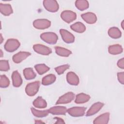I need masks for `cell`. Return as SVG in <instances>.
I'll return each mask as SVG.
<instances>
[{
  "label": "cell",
  "mask_w": 124,
  "mask_h": 124,
  "mask_svg": "<svg viewBox=\"0 0 124 124\" xmlns=\"http://www.w3.org/2000/svg\"><path fill=\"white\" fill-rule=\"evenodd\" d=\"M71 29L78 33H83L86 30L85 26L80 22H77L72 24L70 26Z\"/></svg>",
  "instance_id": "obj_23"
},
{
  "label": "cell",
  "mask_w": 124,
  "mask_h": 124,
  "mask_svg": "<svg viewBox=\"0 0 124 124\" xmlns=\"http://www.w3.org/2000/svg\"><path fill=\"white\" fill-rule=\"evenodd\" d=\"M31 110L32 114L36 117H45L48 115L49 113L48 110H39L33 108H31Z\"/></svg>",
  "instance_id": "obj_28"
},
{
  "label": "cell",
  "mask_w": 124,
  "mask_h": 124,
  "mask_svg": "<svg viewBox=\"0 0 124 124\" xmlns=\"http://www.w3.org/2000/svg\"><path fill=\"white\" fill-rule=\"evenodd\" d=\"M60 33L62 40L67 44L72 43L75 41V36L74 35L65 29H61Z\"/></svg>",
  "instance_id": "obj_10"
},
{
  "label": "cell",
  "mask_w": 124,
  "mask_h": 124,
  "mask_svg": "<svg viewBox=\"0 0 124 124\" xmlns=\"http://www.w3.org/2000/svg\"><path fill=\"white\" fill-rule=\"evenodd\" d=\"M117 66L121 69L124 68V58H122V59H120L118 61Z\"/></svg>",
  "instance_id": "obj_34"
},
{
  "label": "cell",
  "mask_w": 124,
  "mask_h": 124,
  "mask_svg": "<svg viewBox=\"0 0 124 124\" xmlns=\"http://www.w3.org/2000/svg\"><path fill=\"white\" fill-rule=\"evenodd\" d=\"M86 109V108L83 107H74L68 108L67 112L72 117H78L83 116Z\"/></svg>",
  "instance_id": "obj_4"
},
{
  "label": "cell",
  "mask_w": 124,
  "mask_h": 124,
  "mask_svg": "<svg viewBox=\"0 0 124 124\" xmlns=\"http://www.w3.org/2000/svg\"><path fill=\"white\" fill-rule=\"evenodd\" d=\"M81 17L84 21L90 24H94L97 21L96 16L92 12H88L83 14L81 15Z\"/></svg>",
  "instance_id": "obj_13"
},
{
  "label": "cell",
  "mask_w": 124,
  "mask_h": 124,
  "mask_svg": "<svg viewBox=\"0 0 124 124\" xmlns=\"http://www.w3.org/2000/svg\"><path fill=\"white\" fill-rule=\"evenodd\" d=\"M31 55V53L29 52L26 51H20L16 54H15L13 57L12 59L13 62L16 63H19L21 62L22 61L26 59L29 56Z\"/></svg>",
  "instance_id": "obj_11"
},
{
  "label": "cell",
  "mask_w": 124,
  "mask_h": 124,
  "mask_svg": "<svg viewBox=\"0 0 124 124\" xmlns=\"http://www.w3.org/2000/svg\"><path fill=\"white\" fill-rule=\"evenodd\" d=\"M56 79V76L53 74H49L45 76L42 79V84L47 86L54 83Z\"/></svg>",
  "instance_id": "obj_25"
},
{
  "label": "cell",
  "mask_w": 124,
  "mask_h": 124,
  "mask_svg": "<svg viewBox=\"0 0 124 124\" xmlns=\"http://www.w3.org/2000/svg\"><path fill=\"white\" fill-rule=\"evenodd\" d=\"M13 85L15 87H19L22 84V79L17 71H14L12 74Z\"/></svg>",
  "instance_id": "obj_17"
},
{
  "label": "cell",
  "mask_w": 124,
  "mask_h": 124,
  "mask_svg": "<svg viewBox=\"0 0 124 124\" xmlns=\"http://www.w3.org/2000/svg\"><path fill=\"white\" fill-rule=\"evenodd\" d=\"M34 51L43 55H48L52 52L50 48L41 44H35L33 46Z\"/></svg>",
  "instance_id": "obj_8"
},
{
  "label": "cell",
  "mask_w": 124,
  "mask_h": 124,
  "mask_svg": "<svg viewBox=\"0 0 124 124\" xmlns=\"http://www.w3.org/2000/svg\"><path fill=\"white\" fill-rule=\"evenodd\" d=\"M123 49L122 46L119 44L109 46L108 47V52L112 55H118L122 53Z\"/></svg>",
  "instance_id": "obj_19"
},
{
  "label": "cell",
  "mask_w": 124,
  "mask_h": 124,
  "mask_svg": "<svg viewBox=\"0 0 124 124\" xmlns=\"http://www.w3.org/2000/svg\"><path fill=\"white\" fill-rule=\"evenodd\" d=\"M109 119V113L106 112L101 114L96 117L93 121L94 124H107L108 123Z\"/></svg>",
  "instance_id": "obj_16"
},
{
  "label": "cell",
  "mask_w": 124,
  "mask_h": 124,
  "mask_svg": "<svg viewBox=\"0 0 124 124\" xmlns=\"http://www.w3.org/2000/svg\"><path fill=\"white\" fill-rule=\"evenodd\" d=\"M2 41H3V37H2V34H0V44L2 43Z\"/></svg>",
  "instance_id": "obj_37"
},
{
  "label": "cell",
  "mask_w": 124,
  "mask_h": 124,
  "mask_svg": "<svg viewBox=\"0 0 124 124\" xmlns=\"http://www.w3.org/2000/svg\"><path fill=\"white\" fill-rule=\"evenodd\" d=\"M3 56V53L2 51V50L0 49V57H2Z\"/></svg>",
  "instance_id": "obj_38"
},
{
  "label": "cell",
  "mask_w": 124,
  "mask_h": 124,
  "mask_svg": "<svg viewBox=\"0 0 124 124\" xmlns=\"http://www.w3.org/2000/svg\"><path fill=\"white\" fill-rule=\"evenodd\" d=\"M56 120V122L55 123V124H64L65 122L63 120V119L58 118V117H55L54 118Z\"/></svg>",
  "instance_id": "obj_35"
},
{
  "label": "cell",
  "mask_w": 124,
  "mask_h": 124,
  "mask_svg": "<svg viewBox=\"0 0 124 124\" xmlns=\"http://www.w3.org/2000/svg\"><path fill=\"white\" fill-rule=\"evenodd\" d=\"M40 38L42 40L50 45L56 44L58 40L57 35L55 33L52 32L42 33L40 35Z\"/></svg>",
  "instance_id": "obj_1"
},
{
  "label": "cell",
  "mask_w": 124,
  "mask_h": 124,
  "mask_svg": "<svg viewBox=\"0 0 124 124\" xmlns=\"http://www.w3.org/2000/svg\"><path fill=\"white\" fill-rule=\"evenodd\" d=\"M108 34L112 38L118 39L121 37L122 32L117 27H113L109 28L108 30Z\"/></svg>",
  "instance_id": "obj_20"
},
{
  "label": "cell",
  "mask_w": 124,
  "mask_h": 124,
  "mask_svg": "<svg viewBox=\"0 0 124 124\" xmlns=\"http://www.w3.org/2000/svg\"><path fill=\"white\" fill-rule=\"evenodd\" d=\"M43 5L47 11L52 13L57 12L59 8L58 3L55 0H45Z\"/></svg>",
  "instance_id": "obj_5"
},
{
  "label": "cell",
  "mask_w": 124,
  "mask_h": 124,
  "mask_svg": "<svg viewBox=\"0 0 124 124\" xmlns=\"http://www.w3.org/2000/svg\"><path fill=\"white\" fill-rule=\"evenodd\" d=\"M61 17L66 23H70L76 19L77 15L72 11L65 10L61 14Z\"/></svg>",
  "instance_id": "obj_7"
},
{
  "label": "cell",
  "mask_w": 124,
  "mask_h": 124,
  "mask_svg": "<svg viewBox=\"0 0 124 124\" xmlns=\"http://www.w3.org/2000/svg\"><path fill=\"white\" fill-rule=\"evenodd\" d=\"M69 67L70 66L68 64H64L55 67V70L58 75H61L65 71L68 69Z\"/></svg>",
  "instance_id": "obj_32"
},
{
  "label": "cell",
  "mask_w": 124,
  "mask_h": 124,
  "mask_svg": "<svg viewBox=\"0 0 124 124\" xmlns=\"http://www.w3.org/2000/svg\"><path fill=\"white\" fill-rule=\"evenodd\" d=\"M10 69L8 61L2 60L0 61V70L1 71H7Z\"/></svg>",
  "instance_id": "obj_31"
},
{
  "label": "cell",
  "mask_w": 124,
  "mask_h": 124,
  "mask_svg": "<svg viewBox=\"0 0 124 124\" xmlns=\"http://www.w3.org/2000/svg\"><path fill=\"white\" fill-rule=\"evenodd\" d=\"M55 49L56 54L62 57H68L72 53V52L70 50L61 46H57L55 47Z\"/></svg>",
  "instance_id": "obj_24"
},
{
  "label": "cell",
  "mask_w": 124,
  "mask_h": 124,
  "mask_svg": "<svg viewBox=\"0 0 124 124\" xmlns=\"http://www.w3.org/2000/svg\"><path fill=\"white\" fill-rule=\"evenodd\" d=\"M123 24H124V20H123V21H122V23H121V26H122V28L123 29H124Z\"/></svg>",
  "instance_id": "obj_39"
},
{
  "label": "cell",
  "mask_w": 124,
  "mask_h": 124,
  "mask_svg": "<svg viewBox=\"0 0 124 124\" xmlns=\"http://www.w3.org/2000/svg\"><path fill=\"white\" fill-rule=\"evenodd\" d=\"M75 5L80 11H84L89 7V2L86 0H77L75 1Z\"/></svg>",
  "instance_id": "obj_27"
},
{
  "label": "cell",
  "mask_w": 124,
  "mask_h": 124,
  "mask_svg": "<svg viewBox=\"0 0 124 124\" xmlns=\"http://www.w3.org/2000/svg\"><path fill=\"white\" fill-rule=\"evenodd\" d=\"M0 12L5 16H8L13 13V11L11 5L9 4L0 3Z\"/></svg>",
  "instance_id": "obj_18"
},
{
  "label": "cell",
  "mask_w": 124,
  "mask_h": 124,
  "mask_svg": "<svg viewBox=\"0 0 124 124\" xmlns=\"http://www.w3.org/2000/svg\"><path fill=\"white\" fill-rule=\"evenodd\" d=\"M33 105L36 108H44L47 107V103L41 96H39L33 101Z\"/></svg>",
  "instance_id": "obj_22"
},
{
  "label": "cell",
  "mask_w": 124,
  "mask_h": 124,
  "mask_svg": "<svg viewBox=\"0 0 124 124\" xmlns=\"http://www.w3.org/2000/svg\"><path fill=\"white\" fill-rule=\"evenodd\" d=\"M20 43L18 40L16 39H9L4 45V49L8 52H14L18 48Z\"/></svg>",
  "instance_id": "obj_2"
},
{
  "label": "cell",
  "mask_w": 124,
  "mask_h": 124,
  "mask_svg": "<svg viewBox=\"0 0 124 124\" xmlns=\"http://www.w3.org/2000/svg\"><path fill=\"white\" fill-rule=\"evenodd\" d=\"M75 98V94L73 92H68L60 96L57 101L56 104H64L70 103Z\"/></svg>",
  "instance_id": "obj_9"
},
{
  "label": "cell",
  "mask_w": 124,
  "mask_h": 124,
  "mask_svg": "<svg viewBox=\"0 0 124 124\" xmlns=\"http://www.w3.org/2000/svg\"><path fill=\"white\" fill-rule=\"evenodd\" d=\"M90 99V96L88 94L80 93L76 95L75 102L77 104H83L87 102Z\"/></svg>",
  "instance_id": "obj_21"
},
{
  "label": "cell",
  "mask_w": 124,
  "mask_h": 124,
  "mask_svg": "<svg viewBox=\"0 0 124 124\" xmlns=\"http://www.w3.org/2000/svg\"><path fill=\"white\" fill-rule=\"evenodd\" d=\"M23 72L24 78L27 80L32 79L36 76V74L32 68H26L23 70Z\"/></svg>",
  "instance_id": "obj_26"
},
{
  "label": "cell",
  "mask_w": 124,
  "mask_h": 124,
  "mask_svg": "<svg viewBox=\"0 0 124 124\" xmlns=\"http://www.w3.org/2000/svg\"><path fill=\"white\" fill-rule=\"evenodd\" d=\"M66 80L68 83L72 85H78L79 80L78 77L73 72H69L66 75Z\"/></svg>",
  "instance_id": "obj_14"
},
{
  "label": "cell",
  "mask_w": 124,
  "mask_h": 124,
  "mask_svg": "<svg viewBox=\"0 0 124 124\" xmlns=\"http://www.w3.org/2000/svg\"><path fill=\"white\" fill-rule=\"evenodd\" d=\"M35 123H36V124H40V123H41V124H42V123H44L43 122H42V121H38V120H37V121H36L35 122Z\"/></svg>",
  "instance_id": "obj_36"
},
{
  "label": "cell",
  "mask_w": 124,
  "mask_h": 124,
  "mask_svg": "<svg viewBox=\"0 0 124 124\" xmlns=\"http://www.w3.org/2000/svg\"><path fill=\"white\" fill-rule=\"evenodd\" d=\"M33 26L36 29L44 30L51 26V22L46 19H37L33 21Z\"/></svg>",
  "instance_id": "obj_6"
},
{
  "label": "cell",
  "mask_w": 124,
  "mask_h": 124,
  "mask_svg": "<svg viewBox=\"0 0 124 124\" xmlns=\"http://www.w3.org/2000/svg\"><path fill=\"white\" fill-rule=\"evenodd\" d=\"M37 72L40 75L45 74L49 70V67L43 63L38 64L34 66Z\"/></svg>",
  "instance_id": "obj_29"
},
{
  "label": "cell",
  "mask_w": 124,
  "mask_h": 124,
  "mask_svg": "<svg viewBox=\"0 0 124 124\" xmlns=\"http://www.w3.org/2000/svg\"><path fill=\"white\" fill-rule=\"evenodd\" d=\"M10 84V80L4 75H2L0 77V86L1 88H6Z\"/></svg>",
  "instance_id": "obj_30"
},
{
  "label": "cell",
  "mask_w": 124,
  "mask_h": 124,
  "mask_svg": "<svg viewBox=\"0 0 124 124\" xmlns=\"http://www.w3.org/2000/svg\"><path fill=\"white\" fill-rule=\"evenodd\" d=\"M104 105V103L100 102L94 103L87 111L86 113V116H90L96 114L102 108Z\"/></svg>",
  "instance_id": "obj_12"
},
{
  "label": "cell",
  "mask_w": 124,
  "mask_h": 124,
  "mask_svg": "<svg viewBox=\"0 0 124 124\" xmlns=\"http://www.w3.org/2000/svg\"><path fill=\"white\" fill-rule=\"evenodd\" d=\"M40 87V82L36 81L31 82L27 85L25 88L26 94L30 96L35 95L38 92Z\"/></svg>",
  "instance_id": "obj_3"
},
{
  "label": "cell",
  "mask_w": 124,
  "mask_h": 124,
  "mask_svg": "<svg viewBox=\"0 0 124 124\" xmlns=\"http://www.w3.org/2000/svg\"><path fill=\"white\" fill-rule=\"evenodd\" d=\"M67 108L63 106H55L48 109L49 113L53 115H64L67 112Z\"/></svg>",
  "instance_id": "obj_15"
},
{
  "label": "cell",
  "mask_w": 124,
  "mask_h": 124,
  "mask_svg": "<svg viewBox=\"0 0 124 124\" xmlns=\"http://www.w3.org/2000/svg\"><path fill=\"white\" fill-rule=\"evenodd\" d=\"M118 80L120 83L124 84V72H119L117 73Z\"/></svg>",
  "instance_id": "obj_33"
}]
</instances>
